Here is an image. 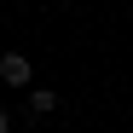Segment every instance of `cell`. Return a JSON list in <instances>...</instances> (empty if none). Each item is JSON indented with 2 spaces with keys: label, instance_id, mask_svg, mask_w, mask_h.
I'll return each mask as SVG.
<instances>
[{
  "label": "cell",
  "instance_id": "cell-1",
  "mask_svg": "<svg viewBox=\"0 0 133 133\" xmlns=\"http://www.w3.org/2000/svg\"><path fill=\"white\" fill-rule=\"evenodd\" d=\"M0 81L17 87V93H29V87H35V64L23 52H0Z\"/></svg>",
  "mask_w": 133,
  "mask_h": 133
},
{
  "label": "cell",
  "instance_id": "cell-2",
  "mask_svg": "<svg viewBox=\"0 0 133 133\" xmlns=\"http://www.w3.org/2000/svg\"><path fill=\"white\" fill-rule=\"evenodd\" d=\"M29 116H52V110H58V93H52V87H29Z\"/></svg>",
  "mask_w": 133,
  "mask_h": 133
},
{
  "label": "cell",
  "instance_id": "cell-3",
  "mask_svg": "<svg viewBox=\"0 0 133 133\" xmlns=\"http://www.w3.org/2000/svg\"><path fill=\"white\" fill-rule=\"evenodd\" d=\"M0 133H12V110L6 104H0Z\"/></svg>",
  "mask_w": 133,
  "mask_h": 133
}]
</instances>
